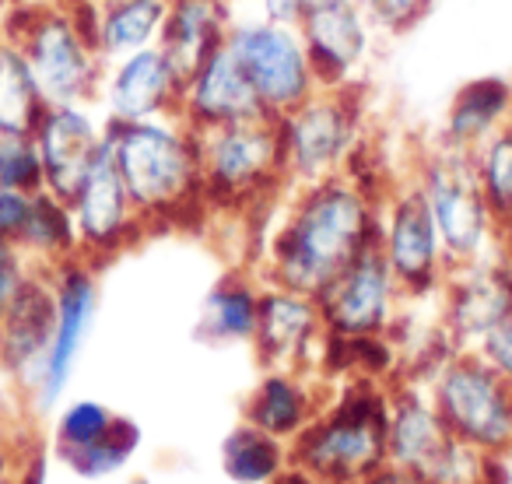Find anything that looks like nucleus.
<instances>
[{
    "label": "nucleus",
    "mask_w": 512,
    "mask_h": 484,
    "mask_svg": "<svg viewBox=\"0 0 512 484\" xmlns=\"http://www.w3.org/2000/svg\"><path fill=\"white\" fill-rule=\"evenodd\" d=\"M4 36L22 46L46 106H92L106 60L95 50L81 4H11Z\"/></svg>",
    "instance_id": "4"
},
{
    "label": "nucleus",
    "mask_w": 512,
    "mask_h": 484,
    "mask_svg": "<svg viewBox=\"0 0 512 484\" xmlns=\"http://www.w3.org/2000/svg\"><path fill=\"white\" fill-rule=\"evenodd\" d=\"M11 4H81V0H11Z\"/></svg>",
    "instance_id": "44"
},
{
    "label": "nucleus",
    "mask_w": 512,
    "mask_h": 484,
    "mask_svg": "<svg viewBox=\"0 0 512 484\" xmlns=\"http://www.w3.org/2000/svg\"><path fill=\"white\" fill-rule=\"evenodd\" d=\"M365 134H369L365 85L320 88L292 113L278 116L288 190L344 176Z\"/></svg>",
    "instance_id": "6"
},
{
    "label": "nucleus",
    "mask_w": 512,
    "mask_h": 484,
    "mask_svg": "<svg viewBox=\"0 0 512 484\" xmlns=\"http://www.w3.org/2000/svg\"><path fill=\"white\" fill-rule=\"evenodd\" d=\"M474 169L481 179L484 200H488L495 221L512 214V123L474 151Z\"/></svg>",
    "instance_id": "30"
},
{
    "label": "nucleus",
    "mask_w": 512,
    "mask_h": 484,
    "mask_svg": "<svg viewBox=\"0 0 512 484\" xmlns=\"http://www.w3.org/2000/svg\"><path fill=\"white\" fill-rule=\"evenodd\" d=\"M509 123H512V81L474 78L456 88L435 141L474 155L488 137H495Z\"/></svg>",
    "instance_id": "22"
},
{
    "label": "nucleus",
    "mask_w": 512,
    "mask_h": 484,
    "mask_svg": "<svg viewBox=\"0 0 512 484\" xmlns=\"http://www.w3.org/2000/svg\"><path fill=\"white\" fill-rule=\"evenodd\" d=\"M116 418H120V414H113L106 404H99V400H78V404H71L57 421L60 456L78 453V449H88L99 439H106L109 428L116 425Z\"/></svg>",
    "instance_id": "32"
},
{
    "label": "nucleus",
    "mask_w": 512,
    "mask_h": 484,
    "mask_svg": "<svg viewBox=\"0 0 512 484\" xmlns=\"http://www.w3.org/2000/svg\"><path fill=\"white\" fill-rule=\"evenodd\" d=\"M491 460L449 432L432 397L411 386L390 390V463L428 484H481Z\"/></svg>",
    "instance_id": "10"
},
{
    "label": "nucleus",
    "mask_w": 512,
    "mask_h": 484,
    "mask_svg": "<svg viewBox=\"0 0 512 484\" xmlns=\"http://www.w3.org/2000/svg\"><path fill=\"white\" fill-rule=\"evenodd\" d=\"M428 397L463 446L498 460L512 453V383L477 351H453L432 372Z\"/></svg>",
    "instance_id": "8"
},
{
    "label": "nucleus",
    "mask_w": 512,
    "mask_h": 484,
    "mask_svg": "<svg viewBox=\"0 0 512 484\" xmlns=\"http://www.w3.org/2000/svg\"><path fill=\"white\" fill-rule=\"evenodd\" d=\"M29 260L22 257V250L18 246H11V242H0V316H4V309H8L11 295L18 292V285H22V278L29 274Z\"/></svg>",
    "instance_id": "37"
},
{
    "label": "nucleus",
    "mask_w": 512,
    "mask_h": 484,
    "mask_svg": "<svg viewBox=\"0 0 512 484\" xmlns=\"http://www.w3.org/2000/svg\"><path fill=\"white\" fill-rule=\"evenodd\" d=\"M39 162H43V183L53 197L71 200L88 172L106 155V116L95 106H46L36 130Z\"/></svg>",
    "instance_id": "16"
},
{
    "label": "nucleus",
    "mask_w": 512,
    "mask_h": 484,
    "mask_svg": "<svg viewBox=\"0 0 512 484\" xmlns=\"http://www.w3.org/2000/svg\"><path fill=\"white\" fill-rule=\"evenodd\" d=\"M442 330L456 351H474L512 306V271L491 253L474 264L449 267L442 281Z\"/></svg>",
    "instance_id": "18"
},
{
    "label": "nucleus",
    "mask_w": 512,
    "mask_h": 484,
    "mask_svg": "<svg viewBox=\"0 0 512 484\" xmlns=\"http://www.w3.org/2000/svg\"><path fill=\"white\" fill-rule=\"evenodd\" d=\"M253 15L267 18V22H278V25H295L306 18V11L313 8V0H256L253 4Z\"/></svg>",
    "instance_id": "38"
},
{
    "label": "nucleus",
    "mask_w": 512,
    "mask_h": 484,
    "mask_svg": "<svg viewBox=\"0 0 512 484\" xmlns=\"http://www.w3.org/2000/svg\"><path fill=\"white\" fill-rule=\"evenodd\" d=\"M288 463H292V449L285 446V439L249 425V421H242L221 446V467L239 484L278 481Z\"/></svg>",
    "instance_id": "29"
},
{
    "label": "nucleus",
    "mask_w": 512,
    "mask_h": 484,
    "mask_svg": "<svg viewBox=\"0 0 512 484\" xmlns=\"http://www.w3.org/2000/svg\"><path fill=\"white\" fill-rule=\"evenodd\" d=\"M320 316L330 337H386L397 323V309L404 302L397 278L386 264L383 250L369 246L351 267H344L320 295Z\"/></svg>",
    "instance_id": "12"
},
{
    "label": "nucleus",
    "mask_w": 512,
    "mask_h": 484,
    "mask_svg": "<svg viewBox=\"0 0 512 484\" xmlns=\"http://www.w3.org/2000/svg\"><path fill=\"white\" fill-rule=\"evenodd\" d=\"M0 186L22 193L46 190L43 162H39L32 134H0Z\"/></svg>",
    "instance_id": "33"
},
{
    "label": "nucleus",
    "mask_w": 512,
    "mask_h": 484,
    "mask_svg": "<svg viewBox=\"0 0 512 484\" xmlns=\"http://www.w3.org/2000/svg\"><path fill=\"white\" fill-rule=\"evenodd\" d=\"M197 148L207 211L253 214L256 207L274 204L281 193H288L274 116L200 130Z\"/></svg>",
    "instance_id": "5"
},
{
    "label": "nucleus",
    "mask_w": 512,
    "mask_h": 484,
    "mask_svg": "<svg viewBox=\"0 0 512 484\" xmlns=\"http://www.w3.org/2000/svg\"><path fill=\"white\" fill-rule=\"evenodd\" d=\"M67 204H71L74 228H78L81 257L88 264H106V260L120 257L148 232L109 151L99 158V165L88 172L85 183L78 186V193Z\"/></svg>",
    "instance_id": "14"
},
{
    "label": "nucleus",
    "mask_w": 512,
    "mask_h": 484,
    "mask_svg": "<svg viewBox=\"0 0 512 484\" xmlns=\"http://www.w3.org/2000/svg\"><path fill=\"white\" fill-rule=\"evenodd\" d=\"M292 463L323 484H358L390 463V390L355 376L292 439Z\"/></svg>",
    "instance_id": "3"
},
{
    "label": "nucleus",
    "mask_w": 512,
    "mask_h": 484,
    "mask_svg": "<svg viewBox=\"0 0 512 484\" xmlns=\"http://www.w3.org/2000/svg\"><path fill=\"white\" fill-rule=\"evenodd\" d=\"M137 442H141V428L130 418H116V425L109 428L106 439H99L88 449H78V453H67L64 460L85 477H106L134 456Z\"/></svg>",
    "instance_id": "31"
},
{
    "label": "nucleus",
    "mask_w": 512,
    "mask_h": 484,
    "mask_svg": "<svg viewBox=\"0 0 512 484\" xmlns=\"http://www.w3.org/2000/svg\"><path fill=\"white\" fill-rule=\"evenodd\" d=\"M57 330V288L53 274L29 267L8 309L0 316V365L22 390L36 393Z\"/></svg>",
    "instance_id": "17"
},
{
    "label": "nucleus",
    "mask_w": 512,
    "mask_h": 484,
    "mask_svg": "<svg viewBox=\"0 0 512 484\" xmlns=\"http://www.w3.org/2000/svg\"><path fill=\"white\" fill-rule=\"evenodd\" d=\"M8 383H11V376L4 372V365H0V411H4V404H8Z\"/></svg>",
    "instance_id": "42"
},
{
    "label": "nucleus",
    "mask_w": 512,
    "mask_h": 484,
    "mask_svg": "<svg viewBox=\"0 0 512 484\" xmlns=\"http://www.w3.org/2000/svg\"><path fill=\"white\" fill-rule=\"evenodd\" d=\"M22 484H46V463H43V453H39V449H36V456L29 460V467H25Z\"/></svg>",
    "instance_id": "41"
},
{
    "label": "nucleus",
    "mask_w": 512,
    "mask_h": 484,
    "mask_svg": "<svg viewBox=\"0 0 512 484\" xmlns=\"http://www.w3.org/2000/svg\"><path fill=\"white\" fill-rule=\"evenodd\" d=\"M288 207L267 246V285L320 295L344 267L379 242L383 197L351 176L288 190Z\"/></svg>",
    "instance_id": "1"
},
{
    "label": "nucleus",
    "mask_w": 512,
    "mask_h": 484,
    "mask_svg": "<svg viewBox=\"0 0 512 484\" xmlns=\"http://www.w3.org/2000/svg\"><path fill=\"white\" fill-rule=\"evenodd\" d=\"M53 288H57V330H53L50 355L43 365V379L36 386L39 411L53 407L60 393L67 390V379L74 372V362L81 355L88 330H92L95 302H99V285H95V271L85 257H74L67 264L53 267Z\"/></svg>",
    "instance_id": "20"
},
{
    "label": "nucleus",
    "mask_w": 512,
    "mask_h": 484,
    "mask_svg": "<svg viewBox=\"0 0 512 484\" xmlns=\"http://www.w3.org/2000/svg\"><path fill=\"white\" fill-rule=\"evenodd\" d=\"M18 250L32 267H43V271H53V267L81 257L71 204L53 197L50 190L32 193L29 218H25V228L18 235Z\"/></svg>",
    "instance_id": "26"
},
{
    "label": "nucleus",
    "mask_w": 512,
    "mask_h": 484,
    "mask_svg": "<svg viewBox=\"0 0 512 484\" xmlns=\"http://www.w3.org/2000/svg\"><path fill=\"white\" fill-rule=\"evenodd\" d=\"M495 257L502 260V264L512 271V214H509V218L498 221V232H495Z\"/></svg>",
    "instance_id": "40"
},
{
    "label": "nucleus",
    "mask_w": 512,
    "mask_h": 484,
    "mask_svg": "<svg viewBox=\"0 0 512 484\" xmlns=\"http://www.w3.org/2000/svg\"><path fill=\"white\" fill-rule=\"evenodd\" d=\"M228 46L239 57L260 109L274 120L302 106L313 92H320V78H316L302 32L295 25L267 22L253 11L235 15Z\"/></svg>",
    "instance_id": "9"
},
{
    "label": "nucleus",
    "mask_w": 512,
    "mask_h": 484,
    "mask_svg": "<svg viewBox=\"0 0 512 484\" xmlns=\"http://www.w3.org/2000/svg\"><path fill=\"white\" fill-rule=\"evenodd\" d=\"M106 151L148 228L193 225L207 214L197 134L169 120H106Z\"/></svg>",
    "instance_id": "2"
},
{
    "label": "nucleus",
    "mask_w": 512,
    "mask_h": 484,
    "mask_svg": "<svg viewBox=\"0 0 512 484\" xmlns=\"http://www.w3.org/2000/svg\"><path fill=\"white\" fill-rule=\"evenodd\" d=\"M260 316V285L246 274H228L211 288L200 313V337L211 344L253 341Z\"/></svg>",
    "instance_id": "27"
},
{
    "label": "nucleus",
    "mask_w": 512,
    "mask_h": 484,
    "mask_svg": "<svg viewBox=\"0 0 512 484\" xmlns=\"http://www.w3.org/2000/svg\"><path fill=\"white\" fill-rule=\"evenodd\" d=\"M169 0H85V22L106 64L158 46Z\"/></svg>",
    "instance_id": "24"
},
{
    "label": "nucleus",
    "mask_w": 512,
    "mask_h": 484,
    "mask_svg": "<svg viewBox=\"0 0 512 484\" xmlns=\"http://www.w3.org/2000/svg\"><path fill=\"white\" fill-rule=\"evenodd\" d=\"M29 207H32V193L0 186V242L18 246V235H22L25 218H29Z\"/></svg>",
    "instance_id": "36"
},
{
    "label": "nucleus",
    "mask_w": 512,
    "mask_h": 484,
    "mask_svg": "<svg viewBox=\"0 0 512 484\" xmlns=\"http://www.w3.org/2000/svg\"><path fill=\"white\" fill-rule=\"evenodd\" d=\"M320 414V397L295 369H267V376L253 386L246 400L249 425L264 428L278 439L292 442L309 421Z\"/></svg>",
    "instance_id": "25"
},
{
    "label": "nucleus",
    "mask_w": 512,
    "mask_h": 484,
    "mask_svg": "<svg viewBox=\"0 0 512 484\" xmlns=\"http://www.w3.org/2000/svg\"><path fill=\"white\" fill-rule=\"evenodd\" d=\"M323 341H327V327H323L320 302L313 295L281 285L260 288L253 344L267 369L306 372L313 358H323Z\"/></svg>",
    "instance_id": "19"
},
{
    "label": "nucleus",
    "mask_w": 512,
    "mask_h": 484,
    "mask_svg": "<svg viewBox=\"0 0 512 484\" xmlns=\"http://www.w3.org/2000/svg\"><path fill=\"white\" fill-rule=\"evenodd\" d=\"M379 36H407L428 15L432 0H358Z\"/></svg>",
    "instance_id": "34"
},
{
    "label": "nucleus",
    "mask_w": 512,
    "mask_h": 484,
    "mask_svg": "<svg viewBox=\"0 0 512 484\" xmlns=\"http://www.w3.org/2000/svg\"><path fill=\"white\" fill-rule=\"evenodd\" d=\"M358 484H428V481H421L418 474L397 467V463H386V467H379L376 474H369L365 481H358Z\"/></svg>",
    "instance_id": "39"
},
{
    "label": "nucleus",
    "mask_w": 512,
    "mask_h": 484,
    "mask_svg": "<svg viewBox=\"0 0 512 484\" xmlns=\"http://www.w3.org/2000/svg\"><path fill=\"white\" fill-rule=\"evenodd\" d=\"M228 4H232V8H235V15H249V11H253L256 0H228Z\"/></svg>",
    "instance_id": "43"
},
{
    "label": "nucleus",
    "mask_w": 512,
    "mask_h": 484,
    "mask_svg": "<svg viewBox=\"0 0 512 484\" xmlns=\"http://www.w3.org/2000/svg\"><path fill=\"white\" fill-rule=\"evenodd\" d=\"M411 179L421 186L428 207H432L449 267L474 264V260L495 253L498 221L484 200L470 151H456L442 141H432L414 158Z\"/></svg>",
    "instance_id": "7"
},
{
    "label": "nucleus",
    "mask_w": 512,
    "mask_h": 484,
    "mask_svg": "<svg viewBox=\"0 0 512 484\" xmlns=\"http://www.w3.org/2000/svg\"><path fill=\"white\" fill-rule=\"evenodd\" d=\"M235 25V8L228 0H169L162 25V46L169 60L183 74L204 64L214 50L228 43V32Z\"/></svg>",
    "instance_id": "23"
},
{
    "label": "nucleus",
    "mask_w": 512,
    "mask_h": 484,
    "mask_svg": "<svg viewBox=\"0 0 512 484\" xmlns=\"http://www.w3.org/2000/svg\"><path fill=\"white\" fill-rule=\"evenodd\" d=\"M267 116L256 102V92L242 71L232 46L214 50L204 64H197L183 81V102H179V120L200 134V130L228 127V123L256 120Z\"/></svg>",
    "instance_id": "21"
},
{
    "label": "nucleus",
    "mask_w": 512,
    "mask_h": 484,
    "mask_svg": "<svg viewBox=\"0 0 512 484\" xmlns=\"http://www.w3.org/2000/svg\"><path fill=\"white\" fill-rule=\"evenodd\" d=\"M134 484H151V481H134Z\"/></svg>",
    "instance_id": "45"
},
{
    "label": "nucleus",
    "mask_w": 512,
    "mask_h": 484,
    "mask_svg": "<svg viewBox=\"0 0 512 484\" xmlns=\"http://www.w3.org/2000/svg\"><path fill=\"white\" fill-rule=\"evenodd\" d=\"M474 351L498 372V376H505L512 383V306L498 316V323L481 337V344H477Z\"/></svg>",
    "instance_id": "35"
},
{
    "label": "nucleus",
    "mask_w": 512,
    "mask_h": 484,
    "mask_svg": "<svg viewBox=\"0 0 512 484\" xmlns=\"http://www.w3.org/2000/svg\"><path fill=\"white\" fill-rule=\"evenodd\" d=\"M379 250L390 264L404 299H428L439 295L449 274V260L442 250L439 228L421 186L407 172L393 183L379 211Z\"/></svg>",
    "instance_id": "11"
},
{
    "label": "nucleus",
    "mask_w": 512,
    "mask_h": 484,
    "mask_svg": "<svg viewBox=\"0 0 512 484\" xmlns=\"http://www.w3.org/2000/svg\"><path fill=\"white\" fill-rule=\"evenodd\" d=\"M186 74L169 60L162 46H148L123 60L106 64L95 106L106 120L137 123V120H169L179 116Z\"/></svg>",
    "instance_id": "15"
},
{
    "label": "nucleus",
    "mask_w": 512,
    "mask_h": 484,
    "mask_svg": "<svg viewBox=\"0 0 512 484\" xmlns=\"http://www.w3.org/2000/svg\"><path fill=\"white\" fill-rule=\"evenodd\" d=\"M46 99L22 46L0 32V134H32Z\"/></svg>",
    "instance_id": "28"
},
{
    "label": "nucleus",
    "mask_w": 512,
    "mask_h": 484,
    "mask_svg": "<svg viewBox=\"0 0 512 484\" xmlns=\"http://www.w3.org/2000/svg\"><path fill=\"white\" fill-rule=\"evenodd\" d=\"M299 32L320 88L365 85L379 32L358 0H313Z\"/></svg>",
    "instance_id": "13"
}]
</instances>
